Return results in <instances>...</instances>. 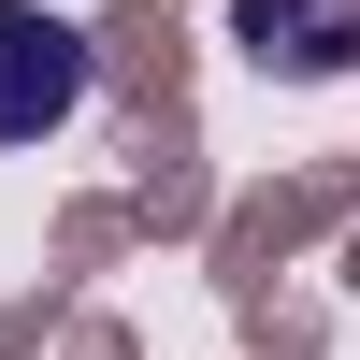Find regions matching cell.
Here are the masks:
<instances>
[{
	"mask_svg": "<svg viewBox=\"0 0 360 360\" xmlns=\"http://www.w3.org/2000/svg\"><path fill=\"white\" fill-rule=\"evenodd\" d=\"M86 101V29L44 0H0V144H44Z\"/></svg>",
	"mask_w": 360,
	"mask_h": 360,
	"instance_id": "1",
	"label": "cell"
},
{
	"mask_svg": "<svg viewBox=\"0 0 360 360\" xmlns=\"http://www.w3.org/2000/svg\"><path fill=\"white\" fill-rule=\"evenodd\" d=\"M245 44L259 58H303V72H332L360 44V0H245Z\"/></svg>",
	"mask_w": 360,
	"mask_h": 360,
	"instance_id": "2",
	"label": "cell"
}]
</instances>
